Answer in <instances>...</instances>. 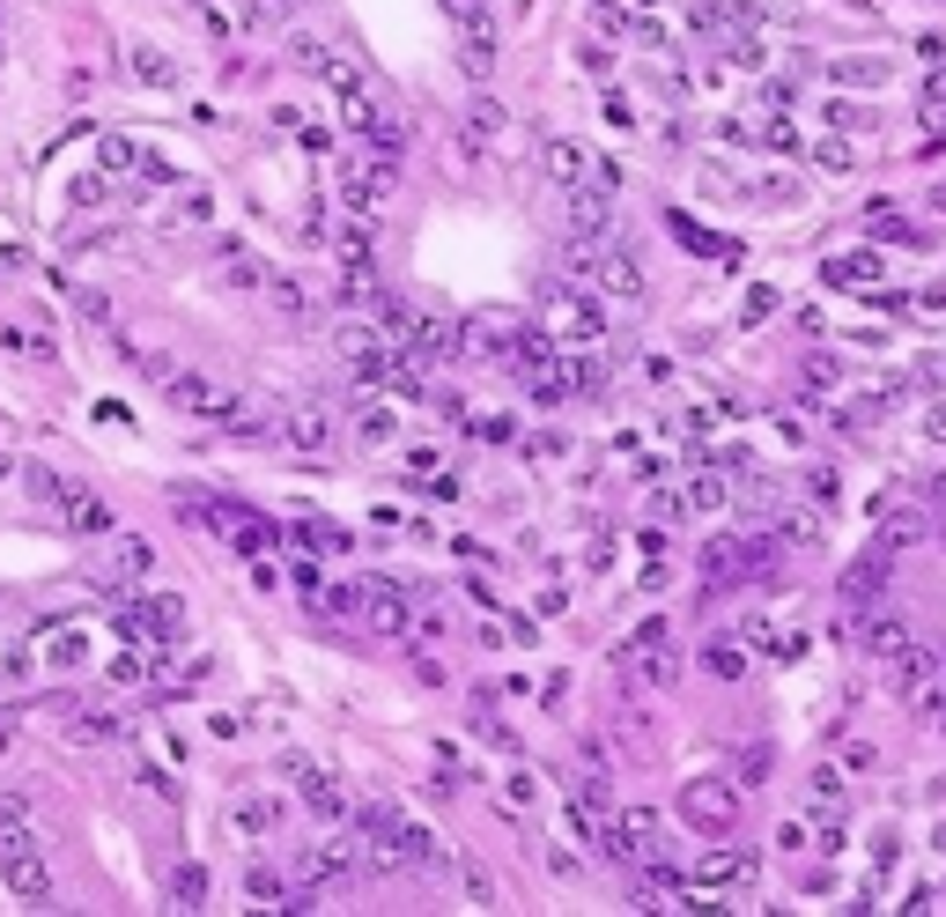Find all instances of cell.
Wrapping results in <instances>:
<instances>
[{"instance_id":"obj_1","label":"cell","mask_w":946,"mask_h":917,"mask_svg":"<svg viewBox=\"0 0 946 917\" xmlns=\"http://www.w3.org/2000/svg\"><path fill=\"white\" fill-rule=\"evenodd\" d=\"M355 836H363V866L370 873H429L444 866L437 836L422 821H407L400 807H355Z\"/></svg>"},{"instance_id":"obj_2","label":"cell","mask_w":946,"mask_h":917,"mask_svg":"<svg viewBox=\"0 0 946 917\" xmlns=\"http://www.w3.org/2000/svg\"><path fill=\"white\" fill-rule=\"evenodd\" d=\"M0 881L23 903H52V866H45V844L30 829V799H0Z\"/></svg>"},{"instance_id":"obj_3","label":"cell","mask_w":946,"mask_h":917,"mask_svg":"<svg viewBox=\"0 0 946 917\" xmlns=\"http://www.w3.org/2000/svg\"><path fill=\"white\" fill-rule=\"evenodd\" d=\"M30 489H37V503H52V511L67 518V533H111V503L97 489L52 474V466H30Z\"/></svg>"},{"instance_id":"obj_4","label":"cell","mask_w":946,"mask_h":917,"mask_svg":"<svg viewBox=\"0 0 946 917\" xmlns=\"http://www.w3.org/2000/svg\"><path fill=\"white\" fill-rule=\"evenodd\" d=\"M163 378V400L170 407H185V415H200V422H237L244 415V400L230 385H215V378H200V370H170V363H148Z\"/></svg>"},{"instance_id":"obj_5","label":"cell","mask_w":946,"mask_h":917,"mask_svg":"<svg viewBox=\"0 0 946 917\" xmlns=\"http://www.w3.org/2000/svg\"><path fill=\"white\" fill-rule=\"evenodd\" d=\"M680 821H688L695 836H725L732 821H740V777H695V784H680Z\"/></svg>"},{"instance_id":"obj_6","label":"cell","mask_w":946,"mask_h":917,"mask_svg":"<svg viewBox=\"0 0 946 917\" xmlns=\"http://www.w3.org/2000/svg\"><path fill=\"white\" fill-rule=\"evenodd\" d=\"M289 60H296V74L326 82L333 97H355V89H370V82H363V67H355L348 52L333 45V37H311V30H296V37H289Z\"/></svg>"},{"instance_id":"obj_7","label":"cell","mask_w":946,"mask_h":917,"mask_svg":"<svg viewBox=\"0 0 946 917\" xmlns=\"http://www.w3.org/2000/svg\"><path fill=\"white\" fill-rule=\"evenodd\" d=\"M355 622L377 629V636L414 629V592L407 585H385V577H363V592H355Z\"/></svg>"},{"instance_id":"obj_8","label":"cell","mask_w":946,"mask_h":917,"mask_svg":"<svg viewBox=\"0 0 946 917\" xmlns=\"http://www.w3.org/2000/svg\"><path fill=\"white\" fill-rule=\"evenodd\" d=\"M547 333H555V341H570V348H584V341H599V333H607V318H599L592 296L547 289Z\"/></svg>"},{"instance_id":"obj_9","label":"cell","mask_w":946,"mask_h":917,"mask_svg":"<svg viewBox=\"0 0 946 917\" xmlns=\"http://www.w3.org/2000/svg\"><path fill=\"white\" fill-rule=\"evenodd\" d=\"M570 230L577 237H607L614 230V171H592L584 185H570Z\"/></svg>"},{"instance_id":"obj_10","label":"cell","mask_w":946,"mask_h":917,"mask_svg":"<svg viewBox=\"0 0 946 917\" xmlns=\"http://www.w3.org/2000/svg\"><path fill=\"white\" fill-rule=\"evenodd\" d=\"M119 629L141 636V644H170V636L185 629V607L178 600H126L119 607Z\"/></svg>"},{"instance_id":"obj_11","label":"cell","mask_w":946,"mask_h":917,"mask_svg":"<svg viewBox=\"0 0 946 917\" xmlns=\"http://www.w3.org/2000/svg\"><path fill=\"white\" fill-rule=\"evenodd\" d=\"M289 770H296V799H304V814H318V821H340V814H348V792H340L318 762H289Z\"/></svg>"},{"instance_id":"obj_12","label":"cell","mask_w":946,"mask_h":917,"mask_svg":"<svg viewBox=\"0 0 946 917\" xmlns=\"http://www.w3.org/2000/svg\"><path fill=\"white\" fill-rule=\"evenodd\" d=\"M326 437H333V422H326V407H318V400H304V407L281 415V444H289V452H326Z\"/></svg>"},{"instance_id":"obj_13","label":"cell","mask_w":946,"mask_h":917,"mask_svg":"<svg viewBox=\"0 0 946 917\" xmlns=\"http://www.w3.org/2000/svg\"><path fill=\"white\" fill-rule=\"evenodd\" d=\"M126 67H134V82H148V89H178V82H185L178 60H170L156 37H134V45H126Z\"/></svg>"},{"instance_id":"obj_14","label":"cell","mask_w":946,"mask_h":917,"mask_svg":"<svg viewBox=\"0 0 946 917\" xmlns=\"http://www.w3.org/2000/svg\"><path fill=\"white\" fill-rule=\"evenodd\" d=\"M806 799H813V821H821V829H843V814H850V792H843V770H813L806 777Z\"/></svg>"},{"instance_id":"obj_15","label":"cell","mask_w":946,"mask_h":917,"mask_svg":"<svg viewBox=\"0 0 946 917\" xmlns=\"http://www.w3.org/2000/svg\"><path fill=\"white\" fill-rule=\"evenodd\" d=\"M355 866H363V836H348V844H326V851H311V858H304L296 873H304L311 888H326V881H340V873H355Z\"/></svg>"},{"instance_id":"obj_16","label":"cell","mask_w":946,"mask_h":917,"mask_svg":"<svg viewBox=\"0 0 946 917\" xmlns=\"http://www.w3.org/2000/svg\"><path fill=\"white\" fill-rule=\"evenodd\" d=\"M880 274H887L880 252H836L828 259V289H873Z\"/></svg>"},{"instance_id":"obj_17","label":"cell","mask_w":946,"mask_h":917,"mask_svg":"<svg viewBox=\"0 0 946 917\" xmlns=\"http://www.w3.org/2000/svg\"><path fill=\"white\" fill-rule=\"evenodd\" d=\"M599 289H607V296H621V304H636V296H643V267H636V259L629 252H599Z\"/></svg>"},{"instance_id":"obj_18","label":"cell","mask_w":946,"mask_h":917,"mask_svg":"<svg viewBox=\"0 0 946 917\" xmlns=\"http://www.w3.org/2000/svg\"><path fill=\"white\" fill-rule=\"evenodd\" d=\"M828 74H836L843 89H887V82H895V60H880V52H865V60H836Z\"/></svg>"},{"instance_id":"obj_19","label":"cell","mask_w":946,"mask_h":917,"mask_svg":"<svg viewBox=\"0 0 946 917\" xmlns=\"http://www.w3.org/2000/svg\"><path fill=\"white\" fill-rule=\"evenodd\" d=\"M547 178H555L562 193H570V185H584V178H592V156H584L577 141H547Z\"/></svg>"},{"instance_id":"obj_20","label":"cell","mask_w":946,"mask_h":917,"mask_svg":"<svg viewBox=\"0 0 946 917\" xmlns=\"http://www.w3.org/2000/svg\"><path fill=\"white\" fill-rule=\"evenodd\" d=\"M865 651L902 659V651H910V622H895V614H865Z\"/></svg>"},{"instance_id":"obj_21","label":"cell","mask_w":946,"mask_h":917,"mask_svg":"<svg viewBox=\"0 0 946 917\" xmlns=\"http://www.w3.org/2000/svg\"><path fill=\"white\" fill-rule=\"evenodd\" d=\"M747 873H754L747 851H710L703 866H695V881H703V888H732V881H747Z\"/></svg>"},{"instance_id":"obj_22","label":"cell","mask_w":946,"mask_h":917,"mask_svg":"<svg viewBox=\"0 0 946 917\" xmlns=\"http://www.w3.org/2000/svg\"><path fill=\"white\" fill-rule=\"evenodd\" d=\"M932 681H939V659H932L924 644H910V651L895 659V688H902V696H917V688H932Z\"/></svg>"},{"instance_id":"obj_23","label":"cell","mask_w":946,"mask_h":917,"mask_svg":"<svg viewBox=\"0 0 946 917\" xmlns=\"http://www.w3.org/2000/svg\"><path fill=\"white\" fill-rule=\"evenodd\" d=\"M111 570H119L126 585H134V577H148V570H156V548H148L141 533H119V548H111Z\"/></svg>"},{"instance_id":"obj_24","label":"cell","mask_w":946,"mask_h":917,"mask_svg":"<svg viewBox=\"0 0 946 917\" xmlns=\"http://www.w3.org/2000/svg\"><path fill=\"white\" fill-rule=\"evenodd\" d=\"M880 585H887V563H880V555H865V563H850L843 570V600H880Z\"/></svg>"},{"instance_id":"obj_25","label":"cell","mask_w":946,"mask_h":917,"mask_svg":"<svg viewBox=\"0 0 946 917\" xmlns=\"http://www.w3.org/2000/svg\"><path fill=\"white\" fill-rule=\"evenodd\" d=\"M932 533V518L924 511H880V548H910V540Z\"/></svg>"},{"instance_id":"obj_26","label":"cell","mask_w":946,"mask_h":917,"mask_svg":"<svg viewBox=\"0 0 946 917\" xmlns=\"http://www.w3.org/2000/svg\"><path fill=\"white\" fill-rule=\"evenodd\" d=\"M503 134V104L496 97H473V111H466V141H473V156H481L488 141Z\"/></svg>"},{"instance_id":"obj_27","label":"cell","mask_w":946,"mask_h":917,"mask_svg":"<svg viewBox=\"0 0 946 917\" xmlns=\"http://www.w3.org/2000/svg\"><path fill=\"white\" fill-rule=\"evenodd\" d=\"M680 503H688V511H725V503H732V489H725V474H688Z\"/></svg>"},{"instance_id":"obj_28","label":"cell","mask_w":946,"mask_h":917,"mask_svg":"<svg viewBox=\"0 0 946 917\" xmlns=\"http://www.w3.org/2000/svg\"><path fill=\"white\" fill-rule=\"evenodd\" d=\"M873 237H880V245H924V230H917V222H902L887 200H873Z\"/></svg>"},{"instance_id":"obj_29","label":"cell","mask_w":946,"mask_h":917,"mask_svg":"<svg viewBox=\"0 0 946 917\" xmlns=\"http://www.w3.org/2000/svg\"><path fill=\"white\" fill-rule=\"evenodd\" d=\"M850 163H858V148H850L843 134H828L821 148H813V171H828V178H843V171H850Z\"/></svg>"},{"instance_id":"obj_30","label":"cell","mask_w":946,"mask_h":917,"mask_svg":"<svg viewBox=\"0 0 946 917\" xmlns=\"http://www.w3.org/2000/svg\"><path fill=\"white\" fill-rule=\"evenodd\" d=\"M703 666L717 673V681H747V651H740V644H710Z\"/></svg>"},{"instance_id":"obj_31","label":"cell","mask_w":946,"mask_h":917,"mask_svg":"<svg viewBox=\"0 0 946 917\" xmlns=\"http://www.w3.org/2000/svg\"><path fill=\"white\" fill-rule=\"evenodd\" d=\"M244 888H252V903H296V888H281L274 866H252V873H244Z\"/></svg>"},{"instance_id":"obj_32","label":"cell","mask_w":946,"mask_h":917,"mask_svg":"<svg viewBox=\"0 0 946 917\" xmlns=\"http://www.w3.org/2000/svg\"><path fill=\"white\" fill-rule=\"evenodd\" d=\"M910 710H917L924 725H932V733H946V681H932V688H917V696H910Z\"/></svg>"},{"instance_id":"obj_33","label":"cell","mask_w":946,"mask_h":917,"mask_svg":"<svg viewBox=\"0 0 946 917\" xmlns=\"http://www.w3.org/2000/svg\"><path fill=\"white\" fill-rule=\"evenodd\" d=\"M222 282H237V289H259L267 274H259V259H252V252H237V245H230V252H222Z\"/></svg>"},{"instance_id":"obj_34","label":"cell","mask_w":946,"mask_h":917,"mask_svg":"<svg viewBox=\"0 0 946 917\" xmlns=\"http://www.w3.org/2000/svg\"><path fill=\"white\" fill-rule=\"evenodd\" d=\"M230 821H237V829H252V836H267L274 821H281V807H274V799H244V807H237Z\"/></svg>"},{"instance_id":"obj_35","label":"cell","mask_w":946,"mask_h":917,"mask_svg":"<svg viewBox=\"0 0 946 917\" xmlns=\"http://www.w3.org/2000/svg\"><path fill=\"white\" fill-rule=\"evenodd\" d=\"M355 437H370V444H392V437H400V422H392L385 407H363V415H355Z\"/></svg>"},{"instance_id":"obj_36","label":"cell","mask_w":946,"mask_h":917,"mask_svg":"<svg viewBox=\"0 0 946 917\" xmlns=\"http://www.w3.org/2000/svg\"><path fill=\"white\" fill-rule=\"evenodd\" d=\"M67 296H74V311H82V318H89V326H104V333H111V304H104V296H97V289H82V282H67Z\"/></svg>"},{"instance_id":"obj_37","label":"cell","mask_w":946,"mask_h":917,"mask_svg":"<svg viewBox=\"0 0 946 917\" xmlns=\"http://www.w3.org/2000/svg\"><path fill=\"white\" fill-rule=\"evenodd\" d=\"M170 903L200 910V903H207V873H200V866H185V873H178V888H170Z\"/></svg>"},{"instance_id":"obj_38","label":"cell","mask_w":946,"mask_h":917,"mask_svg":"<svg viewBox=\"0 0 946 917\" xmlns=\"http://www.w3.org/2000/svg\"><path fill=\"white\" fill-rule=\"evenodd\" d=\"M296 540H304V548H340V526H326V518H296Z\"/></svg>"},{"instance_id":"obj_39","label":"cell","mask_w":946,"mask_h":917,"mask_svg":"<svg viewBox=\"0 0 946 917\" xmlns=\"http://www.w3.org/2000/svg\"><path fill=\"white\" fill-rule=\"evenodd\" d=\"M769 770H777V755H769V747H747V755H740V784H762Z\"/></svg>"},{"instance_id":"obj_40","label":"cell","mask_w":946,"mask_h":917,"mask_svg":"<svg viewBox=\"0 0 946 917\" xmlns=\"http://www.w3.org/2000/svg\"><path fill=\"white\" fill-rule=\"evenodd\" d=\"M917 437H924V444H946V400H932V407L917 415Z\"/></svg>"},{"instance_id":"obj_41","label":"cell","mask_w":946,"mask_h":917,"mask_svg":"<svg viewBox=\"0 0 946 917\" xmlns=\"http://www.w3.org/2000/svg\"><path fill=\"white\" fill-rule=\"evenodd\" d=\"M673 237H680V245H688V252H725V245H717L710 230H695V222H680V215H673Z\"/></svg>"},{"instance_id":"obj_42","label":"cell","mask_w":946,"mask_h":917,"mask_svg":"<svg viewBox=\"0 0 946 917\" xmlns=\"http://www.w3.org/2000/svg\"><path fill=\"white\" fill-rule=\"evenodd\" d=\"M82 659V629H67V636H52V666H74Z\"/></svg>"},{"instance_id":"obj_43","label":"cell","mask_w":946,"mask_h":917,"mask_svg":"<svg viewBox=\"0 0 946 917\" xmlns=\"http://www.w3.org/2000/svg\"><path fill=\"white\" fill-rule=\"evenodd\" d=\"M134 784H141V792H156V799H178V792H170V777H163V770H148V762L134 770Z\"/></svg>"},{"instance_id":"obj_44","label":"cell","mask_w":946,"mask_h":917,"mask_svg":"<svg viewBox=\"0 0 946 917\" xmlns=\"http://www.w3.org/2000/svg\"><path fill=\"white\" fill-rule=\"evenodd\" d=\"M74 200H82V208H97V200H111V185H104V178H74Z\"/></svg>"},{"instance_id":"obj_45","label":"cell","mask_w":946,"mask_h":917,"mask_svg":"<svg viewBox=\"0 0 946 917\" xmlns=\"http://www.w3.org/2000/svg\"><path fill=\"white\" fill-rule=\"evenodd\" d=\"M104 681H111V688H126V681H141V659H111V666H104Z\"/></svg>"},{"instance_id":"obj_46","label":"cell","mask_w":946,"mask_h":917,"mask_svg":"<svg viewBox=\"0 0 946 917\" xmlns=\"http://www.w3.org/2000/svg\"><path fill=\"white\" fill-rule=\"evenodd\" d=\"M769 311H777V289H747V311L740 318H769Z\"/></svg>"},{"instance_id":"obj_47","label":"cell","mask_w":946,"mask_h":917,"mask_svg":"<svg viewBox=\"0 0 946 917\" xmlns=\"http://www.w3.org/2000/svg\"><path fill=\"white\" fill-rule=\"evenodd\" d=\"M924 496H932V503H946V474H932V481H924Z\"/></svg>"},{"instance_id":"obj_48","label":"cell","mask_w":946,"mask_h":917,"mask_svg":"<svg viewBox=\"0 0 946 917\" xmlns=\"http://www.w3.org/2000/svg\"><path fill=\"white\" fill-rule=\"evenodd\" d=\"M8 747H15V725H8V718H0V755H8Z\"/></svg>"},{"instance_id":"obj_49","label":"cell","mask_w":946,"mask_h":917,"mask_svg":"<svg viewBox=\"0 0 946 917\" xmlns=\"http://www.w3.org/2000/svg\"><path fill=\"white\" fill-rule=\"evenodd\" d=\"M932 208H946V185H939V193H932Z\"/></svg>"},{"instance_id":"obj_50","label":"cell","mask_w":946,"mask_h":917,"mask_svg":"<svg viewBox=\"0 0 946 917\" xmlns=\"http://www.w3.org/2000/svg\"><path fill=\"white\" fill-rule=\"evenodd\" d=\"M643 8H658V0H643Z\"/></svg>"}]
</instances>
